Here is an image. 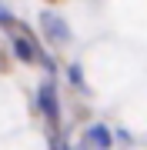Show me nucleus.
<instances>
[{
    "label": "nucleus",
    "mask_w": 147,
    "mask_h": 150,
    "mask_svg": "<svg viewBox=\"0 0 147 150\" xmlns=\"http://www.w3.org/2000/svg\"><path fill=\"white\" fill-rule=\"evenodd\" d=\"M7 20H10V17H7V13H4V7H0V23H7Z\"/></svg>",
    "instance_id": "39448f33"
},
{
    "label": "nucleus",
    "mask_w": 147,
    "mask_h": 150,
    "mask_svg": "<svg viewBox=\"0 0 147 150\" xmlns=\"http://www.w3.org/2000/svg\"><path fill=\"white\" fill-rule=\"evenodd\" d=\"M90 140H94L97 147H110V137H107L104 127H94V130H90Z\"/></svg>",
    "instance_id": "20e7f679"
},
{
    "label": "nucleus",
    "mask_w": 147,
    "mask_h": 150,
    "mask_svg": "<svg viewBox=\"0 0 147 150\" xmlns=\"http://www.w3.org/2000/svg\"><path fill=\"white\" fill-rule=\"evenodd\" d=\"M40 110H44L50 120H57V97H54V87H40Z\"/></svg>",
    "instance_id": "f257e3e1"
},
{
    "label": "nucleus",
    "mask_w": 147,
    "mask_h": 150,
    "mask_svg": "<svg viewBox=\"0 0 147 150\" xmlns=\"http://www.w3.org/2000/svg\"><path fill=\"white\" fill-rule=\"evenodd\" d=\"M44 23L50 27V33H54V40H64V37H67V30H64V23H60V20H54V17H44Z\"/></svg>",
    "instance_id": "7ed1b4c3"
},
{
    "label": "nucleus",
    "mask_w": 147,
    "mask_h": 150,
    "mask_svg": "<svg viewBox=\"0 0 147 150\" xmlns=\"http://www.w3.org/2000/svg\"><path fill=\"white\" fill-rule=\"evenodd\" d=\"M13 50H17V57L27 60V64H30V60H37V47H33V43H27V40H20V37L13 40Z\"/></svg>",
    "instance_id": "f03ea898"
}]
</instances>
